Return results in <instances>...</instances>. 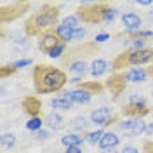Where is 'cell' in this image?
Segmentation results:
<instances>
[{"label": "cell", "instance_id": "obj_1", "mask_svg": "<svg viewBox=\"0 0 153 153\" xmlns=\"http://www.w3.org/2000/svg\"><path fill=\"white\" fill-rule=\"evenodd\" d=\"M97 44L94 40L92 42H82L78 45L66 49V52L63 54V57L59 59L61 61V66L66 68L68 71L75 73V75H84L87 71H91V65H89V59L97 54Z\"/></svg>", "mask_w": 153, "mask_h": 153}, {"label": "cell", "instance_id": "obj_2", "mask_svg": "<svg viewBox=\"0 0 153 153\" xmlns=\"http://www.w3.org/2000/svg\"><path fill=\"white\" fill-rule=\"evenodd\" d=\"M68 82V75L52 65H35L33 68V87L37 94L59 92Z\"/></svg>", "mask_w": 153, "mask_h": 153}, {"label": "cell", "instance_id": "obj_3", "mask_svg": "<svg viewBox=\"0 0 153 153\" xmlns=\"http://www.w3.org/2000/svg\"><path fill=\"white\" fill-rule=\"evenodd\" d=\"M61 12L56 5L52 4H44L37 12H31L30 18L25 23V33L26 37H38L42 31L49 28H54L56 23L59 21Z\"/></svg>", "mask_w": 153, "mask_h": 153}, {"label": "cell", "instance_id": "obj_4", "mask_svg": "<svg viewBox=\"0 0 153 153\" xmlns=\"http://www.w3.org/2000/svg\"><path fill=\"white\" fill-rule=\"evenodd\" d=\"M117 10L111 9L106 2H85L76 7V18L87 25H101L105 21H111Z\"/></svg>", "mask_w": 153, "mask_h": 153}, {"label": "cell", "instance_id": "obj_5", "mask_svg": "<svg viewBox=\"0 0 153 153\" xmlns=\"http://www.w3.org/2000/svg\"><path fill=\"white\" fill-rule=\"evenodd\" d=\"M153 61V47L146 49H127L122 54L113 59L111 63V70L115 73L129 66H141V65H148Z\"/></svg>", "mask_w": 153, "mask_h": 153}, {"label": "cell", "instance_id": "obj_6", "mask_svg": "<svg viewBox=\"0 0 153 153\" xmlns=\"http://www.w3.org/2000/svg\"><path fill=\"white\" fill-rule=\"evenodd\" d=\"M38 51L42 54H45L49 57H63V54L66 52V42L61 38V35L57 33V28H49L45 31H42L38 35Z\"/></svg>", "mask_w": 153, "mask_h": 153}, {"label": "cell", "instance_id": "obj_7", "mask_svg": "<svg viewBox=\"0 0 153 153\" xmlns=\"http://www.w3.org/2000/svg\"><path fill=\"white\" fill-rule=\"evenodd\" d=\"M31 4L30 2H4L2 4V9H0V23L5 25V23H12L19 19L21 16H25L30 10Z\"/></svg>", "mask_w": 153, "mask_h": 153}, {"label": "cell", "instance_id": "obj_8", "mask_svg": "<svg viewBox=\"0 0 153 153\" xmlns=\"http://www.w3.org/2000/svg\"><path fill=\"white\" fill-rule=\"evenodd\" d=\"M150 111H152L150 106L146 105L144 99L139 97V96H132L131 101L122 106V115L131 117V118H143L146 115H150Z\"/></svg>", "mask_w": 153, "mask_h": 153}, {"label": "cell", "instance_id": "obj_9", "mask_svg": "<svg viewBox=\"0 0 153 153\" xmlns=\"http://www.w3.org/2000/svg\"><path fill=\"white\" fill-rule=\"evenodd\" d=\"M127 84H129V80H127V73H125V71H117V73H113V75H110V78L106 80L105 87L111 92L113 99H118L120 96L124 94Z\"/></svg>", "mask_w": 153, "mask_h": 153}, {"label": "cell", "instance_id": "obj_10", "mask_svg": "<svg viewBox=\"0 0 153 153\" xmlns=\"http://www.w3.org/2000/svg\"><path fill=\"white\" fill-rule=\"evenodd\" d=\"M21 108L30 118H40L44 113V105L37 96H25L21 99Z\"/></svg>", "mask_w": 153, "mask_h": 153}, {"label": "cell", "instance_id": "obj_11", "mask_svg": "<svg viewBox=\"0 0 153 153\" xmlns=\"http://www.w3.org/2000/svg\"><path fill=\"white\" fill-rule=\"evenodd\" d=\"M63 97L65 99H70L71 103H78V105H89L91 99H92V94H89L82 89H73V91H68V92H63Z\"/></svg>", "mask_w": 153, "mask_h": 153}, {"label": "cell", "instance_id": "obj_12", "mask_svg": "<svg viewBox=\"0 0 153 153\" xmlns=\"http://www.w3.org/2000/svg\"><path fill=\"white\" fill-rule=\"evenodd\" d=\"M113 117V113H111V110L108 108V106H101V108H97V110H94L92 113H91V122L96 125H101V127H106V124H108V120Z\"/></svg>", "mask_w": 153, "mask_h": 153}, {"label": "cell", "instance_id": "obj_13", "mask_svg": "<svg viewBox=\"0 0 153 153\" xmlns=\"http://www.w3.org/2000/svg\"><path fill=\"white\" fill-rule=\"evenodd\" d=\"M44 124L47 125L49 129H52V131H61V129H65V125H66V122L63 120V117L59 113H49L47 117H45V120H44Z\"/></svg>", "mask_w": 153, "mask_h": 153}, {"label": "cell", "instance_id": "obj_14", "mask_svg": "<svg viewBox=\"0 0 153 153\" xmlns=\"http://www.w3.org/2000/svg\"><path fill=\"white\" fill-rule=\"evenodd\" d=\"M122 23H124L125 28L131 30V31H134V30L139 31V28H141V18L137 14H134V12H125V14H122Z\"/></svg>", "mask_w": 153, "mask_h": 153}, {"label": "cell", "instance_id": "obj_15", "mask_svg": "<svg viewBox=\"0 0 153 153\" xmlns=\"http://www.w3.org/2000/svg\"><path fill=\"white\" fill-rule=\"evenodd\" d=\"M118 143H120V137L115 132H105V136L99 141V148L101 150H111V148H117Z\"/></svg>", "mask_w": 153, "mask_h": 153}, {"label": "cell", "instance_id": "obj_16", "mask_svg": "<svg viewBox=\"0 0 153 153\" xmlns=\"http://www.w3.org/2000/svg\"><path fill=\"white\" fill-rule=\"evenodd\" d=\"M76 89H82V91H85V92L94 96V94H101L106 87L103 85L101 82L92 80V82H80V84H76Z\"/></svg>", "mask_w": 153, "mask_h": 153}, {"label": "cell", "instance_id": "obj_17", "mask_svg": "<svg viewBox=\"0 0 153 153\" xmlns=\"http://www.w3.org/2000/svg\"><path fill=\"white\" fill-rule=\"evenodd\" d=\"M125 73H127V80L129 82H136V84H141V82H144L148 78L146 68H132V70H129Z\"/></svg>", "mask_w": 153, "mask_h": 153}, {"label": "cell", "instance_id": "obj_18", "mask_svg": "<svg viewBox=\"0 0 153 153\" xmlns=\"http://www.w3.org/2000/svg\"><path fill=\"white\" fill-rule=\"evenodd\" d=\"M106 71H108V63H106L105 59H94L91 63V75L94 76V78L105 75Z\"/></svg>", "mask_w": 153, "mask_h": 153}, {"label": "cell", "instance_id": "obj_19", "mask_svg": "<svg viewBox=\"0 0 153 153\" xmlns=\"http://www.w3.org/2000/svg\"><path fill=\"white\" fill-rule=\"evenodd\" d=\"M84 139H85V136H82V134H66V136H63L61 137V143L65 144L66 148L70 146H80V144L84 143Z\"/></svg>", "mask_w": 153, "mask_h": 153}, {"label": "cell", "instance_id": "obj_20", "mask_svg": "<svg viewBox=\"0 0 153 153\" xmlns=\"http://www.w3.org/2000/svg\"><path fill=\"white\" fill-rule=\"evenodd\" d=\"M51 106L56 110H71L73 103L70 99H65V97H56V99H51Z\"/></svg>", "mask_w": 153, "mask_h": 153}, {"label": "cell", "instance_id": "obj_21", "mask_svg": "<svg viewBox=\"0 0 153 153\" xmlns=\"http://www.w3.org/2000/svg\"><path fill=\"white\" fill-rule=\"evenodd\" d=\"M70 127L73 129V131H85L87 127H89V120H87L85 117H76V118H73L71 122H70Z\"/></svg>", "mask_w": 153, "mask_h": 153}, {"label": "cell", "instance_id": "obj_22", "mask_svg": "<svg viewBox=\"0 0 153 153\" xmlns=\"http://www.w3.org/2000/svg\"><path fill=\"white\" fill-rule=\"evenodd\" d=\"M105 136V131L103 129H97V131H94V132H87L85 134V139L89 141L91 144H99V141H101V137Z\"/></svg>", "mask_w": 153, "mask_h": 153}, {"label": "cell", "instance_id": "obj_23", "mask_svg": "<svg viewBox=\"0 0 153 153\" xmlns=\"http://www.w3.org/2000/svg\"><path fill=\"white\" fill-rule=\"evenodd\" d=\"M0 144H2V148H12V146L16 144L14 134H4V136L0 137Z\"/></svg>", "mask_w": 153, "mask_h": 153}, {"label": "cell", "instance_id": "obj_24", "mask_svg": "<svg viewBox=\"0 0 153 153\" xmlns=\"http://www.w3.org/2000/svg\"><path fill=\"white\" fill-rule=\"evenodd\" d=\"M78 23H80V19L76 18V16H68V18L63 19V26H66V28H70V30L80 28V26H78Z\"/></svg>", "mask_w": 153, "mask_h": 153}, {"label": "cell", "instance_id": "obj_25", "mask_svg": "<svg viewBox=\"0 0 153 153\" xmlns=\"http://www.w3.org/2000/svg\"><path fill=\"white\" fill-rule=\"evenodd\" d=\"M57 33L61 35V38H63L66 44L71 40V38H73V30L66 28V26H63V25H61V26H57Z\"/></svg>", "mask_w": 153, "mask_h": 153}, {"label": "cell", "instance_id": "obj_26", "mask_svg": "<svg viewBox=\"0 0 153 153\" xmlns=\"http://www.w3.org/2000/svg\"><path fill=\"white\" fill-rule=\"evenodd\" d=\"M144 131H146V124L141 122V118H137L136 124H134V127H132V131L129 132V136H139V134H143Z\"/></svg>", "mask_w": 153, "mask_h": 153}, {"label": "cell", "instance_id": "obj_27", "mask_svg": "<svg viewBox=\"0 0 153 153\" xmlns=\"http://www.w3.org/2000/svg\"><path fill=\"white\" fill-rule=\"evenodd\" d=\"M16 71H18V68H14V65H4V66H0V78H7Z\"/></svg>", "mask_w": 153, "mask_h": 153}, {"label": "cell", "instance_id": "obj_28", "mask_svg": "<svg viewBox=\"0 0 153 153\" xmlns=\"http://www.w3.org/2000/svg\"><path fill=\"white\" fill-rule=\"evenodd\" d=\"M42 125H44L42 118H30L28 122H26V129L28 131H40Z\"/></svg>", "mask_w": 153, "mask_h": 153}, {"label": "cell", "instance_id": "obj_29", "mask_svg": "<svg viewBox=\"0 0 153 153\" xmlns=\"http://www.w3.org/2000/svg\"><path fill=\"white\" fill-rule=\"evenodd\" d=\"M84 37H85V30L80 26V28L73 30V38H71V40H82Z\"/></svg>", "mask_w": 153, "mask_h": 153}, {"label": "cell", "instance_id": "obj_30", "mask_svg": "<svg viewBox=\"0 0 153 153\" xmlns=\"http://www.w3.org/2000/svg\"><path fill=\"white\" fill-rule=\"evenodd\" d=\"M14 65V68H25V66H28V65H31V59H19V61H16V63H12Z\"/></svg>", "mask_w": 153, "mask_h": 153}, {"label": "cell", "instance_id": "obj_31", "mask_svg": "<svg viewBox=\"0 0 153 153\" xmlns=\"http://www.w3.org/2000/svg\"><path fill=\"white\" fill-rule=\"evenodd\" d=\"M143 153H153V141H144Z\"/></svg>", "mask_w": 153, "mask_h": 153}, {"label": "cell", "instance_id": "obj_32", "mask_svg": "<svg viewBox=\"0 0 153 153\" xmlns=\"http://www.w3.org/2000/svg\"><path fill=\"white\" fill-rule=\"evenodd\" d=\"M108 38H110V35H108V33H99V35H97V37H96V44H101V42H105V40H108Z\"/></svg>", "mask_w": 153, "mask_h": 153}, {"label": "cell", "instance_id": "obj_33", "mask_svg": "<svg viewBox=\"0 0 153 153\" xmlns=\"http://www.w3.org/2000/svg\"><path fill=\"white\" fill-rule=\"evenodd\" d=\"M65 153H84V152H82L80 146H70V148H66V152Z\"/></svg>", "mask_w": 153, "mask_h": 153}, {"label": "cell", "instance_id": "obj_34", "mask_svg": "<svg viewBox=\"0 0 153 153\" xmlns=\"http://www.w3.org/2000/svg\"><path fill=\"white\" fill-rule=\"evenodd\" d=\"M120 153H139V152H137V148H134V146H125L124 150H120Z\"/></svg>", "mask_w": 153, "mask_h": 153}, {"label": "cell", "instance_id": "obj_35", "mask_svg": "<svg viewBox=\"0 0 153 153\" xmlns=\"http://www.w3.org/2000/svg\"><path fill=\"white\" fill-rule=\"evenodd\" d=\"M49 134L45 132V131H38V134H37V137H40V139H45Z\"/></svg>", "mask_w": 153, "mask_h": 153}, {"label": "cell", "instance_id": "obj_36", "mask_svg": "<svg viewBox=\"0 0 153 153\" xmlns=\"http://www.w3.org/2000/svg\"><path fill=\"white\" fill-rule=\"evenodd\" d=\"M144 132L152 136V134H153V124H148V125H146V131H144Z\"/></svg>", "mask_w": 153, "mask_h": 153}, {"label": "cell", "instance_id": "obj_37", "mask_svg": "<svg viewBox=\"0 0 153 153\" xmlns=\"http://www.w3.org/2000/svg\"><path fill=\"white\" fill-rule=\"evenodd\" d=\"M146 73H148V78H153V66L146 68Z\"/></svg>", "mask_w": 153, "mask_h": 153}, {"label": "cell", "instance_id": "obj_38", "mask_svg": "<svg viewBox=\"0 0 153 153\" xmlns=\"http://www.w3.org/2000/svg\"><path fill=\"white\" fill-rule=\"evenodd\" d=\"M101 153H120V152H117L115 148H111V150H103Z\"/></svg>", "mask_w": 153, "mask_h": 153}]
</instances>
